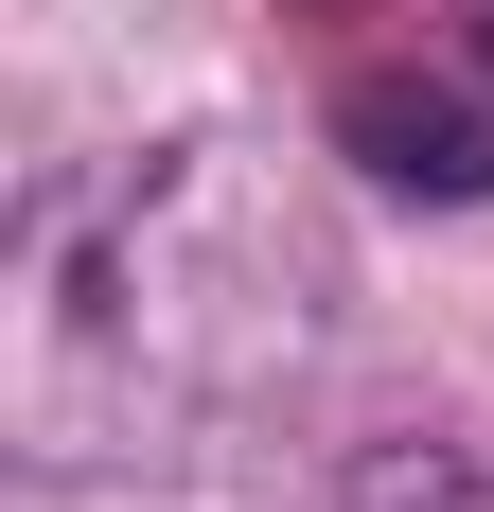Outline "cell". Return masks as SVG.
Returning <instances> with one entry per match:
<instances>
[{
    "mask_svg": "<svg viewBox=\"0 0 494 512\" xmlns=\"http://www.w3.org/2000/svg\"><path fill=\"white\" fill-rule=\"evenodd\" d=\"M318 230L247 142H159L106 159L18 230V336H0V407L53 477H142L195 460V424L265 407L318 354Z\"/></svg>",
    "mask_w": 494,
    "mask_h": 512,
    "instance_id": "1",
    "label": "cell"
},
{
    "mask_svg": "<svg viewBox=\"0 0 494 512\" xmlns=\"http://www.w3.org/2000/svg\"><path fill=\"white\" fill-rule=\"evenodd\" d=\"M336 142L371 159L389 195H442V212L494 195V106L477 89H424V71H353V89H336Z\"/></svg>",
    "mask_w": 494,
    "mask_h": 512,
    "instance_id": "2",
    "label": "cell"
},
{
    "mask_svg": "<svg viewBox=\"0 0 494 512\" xmlns=\"http://www.w3.org/2000/svg\"><path fill=\"white\" fill-rule=\"evenodd\" d=\"M353 512H494V495H459V477H371Z\"/></svg>",
    "mask_w": 494,
    "mask_h": 512,
    "instance_id": "3",
    "label": "cell"
}]
</instances>
